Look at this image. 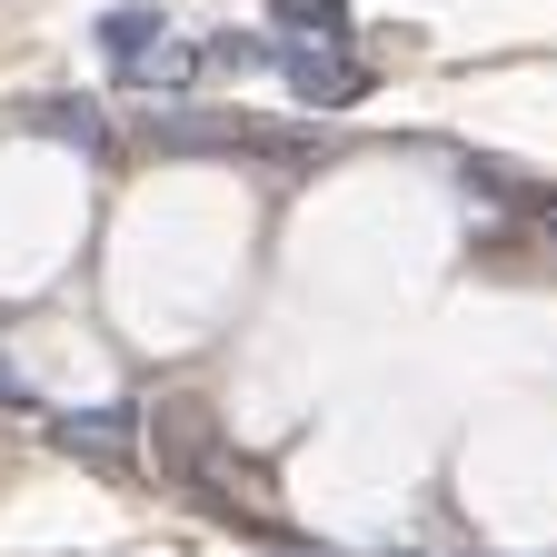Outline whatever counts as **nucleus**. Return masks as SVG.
I'll return each instance as SVG.
<instances>
[{
	"label": "nucleus",
	"instance_id": "1",
	"mask_svg": "<svg viewBox=\"0 0 557 557\" xmlns=\"http://www.w3.org/2000/svg\"><path fill=\"white\" fill-rule=\"evenodd\" d=\"M139 429H150V408H139V398H110V408H70V418H50V438H60L70 458H100V468H120V458L139 448Z\"/></svg>",
	"mask_w": 557,
	"mask_h": 557
},
{
	"label": "nucleus",
	"instance_id": "2",
	"mask_svg": "<svg viewBox=\"0 0 557 557\" xmlns=\"http://www.w3.org/2000/svg\"><path fill=\"white\" fill-rule=\"evenodd\" d=\"M150 139L160 150H269V129L259 120H209V110H170V120H150Z\"/></svg>",
	"mask_w": 557,
	"mask_h": 557
},
{
	"label": "nucleus",
	"instance_id": "3",
	"mask_svg": "<svg viewBox=\"0 0 557 557\" xmlns=\"http://www.w3.org/2000/svg\"><path fill=\"white\" fill-rule=\"evenodd\" d=\"M278 70H289V90L309 110H348V100H359V60H348V50H278Z\"/></svg>",
	"mask_w": 557,
	"mask_h": 557
},
{
	"label": "nucleus",
	"instance_id": "4",
	"mask_svg": "<svg viewBox=\"0 0 557 557\" xmlns=\"http://www.w3.org/2000/svg\"><path fill=\"white\" fill-rule=\"evenodd\" d=\"M269 11H278V40H289V50H309V40H348V0H269Z\"/></svg>",
	"mask_w": 557,
	"mask_h": 557
},
{
	"label": "nucleus",
	"instance_id": "5",
	"mask_svg": "<svg viewBox=\"0 0 557 557\" xmlns=\"http://www.w3.org/2000/svg\"><path fill=\"white\" fill-rule=\"evenodd\" d=\"M30 129H50V139H81V150H100V139H110L90 100H40V110H30Z\"/></svg>",
	"mask_w": 557,
	"mask_h": 557
},
{
	"label": "nucleus",
	"instance_id": "6",
	"mask_svg": "<svg viewBox=\"0 0 557 557\" xmlns=\"http://www.w3.org/2000/svg\"><path fill=\"white\" fill-rule=\"evenodd\" d=\"M150 40H160V11H110V21H100V50H110V60H139Z\"/></svg>",
	"mask_w": 557,
	"mask_h": 557
},
{
	"label": "nucleus",
	"instance_id": "7",
	"mask_svg": "<svg viewBox=\"0 0 557 557\" xmlns=\"http://www.w3.org/2000/svg\"><path fill=\"white\" fill-rule=\"evenodd\" d=\"M0 408H30V388H21V379H11V369H0Z\"/></svg>",
	"mask_w": 557,
	"mask_h": 557
},
{
	"label": "nucleus",
	"instance_id": "8",
	"mask_svg": "<svg viewBox=\"0 0 557 557\" xmlns=\"http://www.w3.org/2000/svg\"><path fill=\"white\" fill-rule=\"evenodd\" d=\"M269 557H329V547H299V537H269Z\"/></svg>",
	"mask_w": 557,
	"mask_h": 557
},
{
	"label": "nucleus",
	"instance_id": "9",
	"mask_svg": "<svg viewBox=\"0 0 557 557\" xmlns=\"http://www.w3.org/2000/svg\"><path fill=\"white\" fill-rule=\"evenodd\" d=\"M547 239H557V209H547Z\"/></svg>",
	"mask_w": 557,
	"mask_h": 557
}]
</instances>
